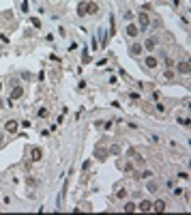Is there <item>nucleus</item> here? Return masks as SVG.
I'll list each match as a JSON object with an SVG mask.
<instances>
[{
    "label": "nucleus",
    "mask_w": 191,
    "mask_h": 215,
    "mask_svg": "<svg viewBox=\"0 0 191 215\" xmlns=\"http://www.w3.org/2000/svg\"><path fill=\"white\" fill-rule=\"evenodd\" d=\"M148 191H152V194H155V191H159V187H157L155 183H150V185H148Z\"/></svg>",
    "instance_id": "a211bd4d"
},
{
    "label": "nucleus",
    "mask_w": 191,
    "mask_h": 215,
    "mask_svg": "<svg viewBox=\"0 0 191 215\" xmlns=\"http://www.w3.org/2000/svg\"><path fill=\"white\" fill-rule=\"evenodd\" d=\"M105 157H107V151H103V148H99V151H97V159H101V161H103Z\"/></svg>",
    "instance_id": "2eb2a0df"
},
{
    "label": "nucleus",
    "mask_w": 191,
    "mask_h": 215,
    "mask_svg": "<svg viewBox=\"0 0 191 215\" xmlns=\"http://www.w3.org/2000/svg\"><path fill=\"white\" fill-rule=\"evenodd\" d=\"M152 211H165V200H157L155 205H152Z\"/></svg>",
    "instance_id": "0eeeda50"
},
{
    "label": "nucleus",
    "mask_w": 191,
    "mask_h": 215,
    "mask_svg": "<svg viewBox=\"0 0 191 215\" xmlns=\"http://www.w3.org/2000/svg\"><path fill=\"white\" fill-rule=\"evenodd\" d=\"M155 47V41H146V49H152Z\"/></svg>",
    "instance_id": "4be33fe9"
},
{
    "label": "nucleus",
    "mask_w": 191,
    "mask_h": 215,
    "mask_svg": "<svg viewBox=\"0 0 191 215\" xmlns=\"http://www.w3.org/2000/svg\"><path fill=\"white\" fill-rule=\"evenodd\" d=\"M163 78H165V80H172L174 73H172V71H165V73H163Z\"/></svg>",
    "instance_id": "6ab92c4d"
},
{
    "label": "nucleus",
    "mask_w": 191,
    "mask_h": 215,
    "mask_svg": "<svg viewBox=\"0 0 191 215\" xmlns=\"http://www.w3.org/2000/svg\"><path fill=\"white\" fill-rule=\"evenodd\" d=\"M138 209H140V211H152V202L150 200H142L138 205Z\"/></svg>",
    "instance_id": "20e7f679"
},
{
    "label": "nucleus",
    "mask_w": 191,
    "mask_h": 215,
    "mask_svg": "<svg viewBox=\"0 0 191 215\" xmlns=\"http://www.w3.org/2000/svg\"><path fill=\"white\" fill-rule=\"evenodd\" d=\"M110 153H114V155H118V153H120V148H118V146H112V148H110Z\"/></svg>",
    "instance_id": "aec40b11"
},
{
    "label": "nucleus",
    "mask_w": 191,
    "mask_h": 215,
    "mask_svg": "<svg viewBox=\"0 0 191 215\" xmlns=\"http://www.w3.org/2000/svg\"><path fill=\"white\" fill-rule=\"evenodd\" d=\"M146 67L155 69V67H157V58H152V56H146Z\"/></svg>",
    "instance_id": "9b49d317"
},
{
    "label": "nucleus",
    "mask_w": 191,
    "mask_h": 215,
    "mask_svg": "<svg viewBox=\"0 0 191 215\" xmlns=\"http://www.w3.org/2000/svg\"><path fill=\"white\" fill-rule=\"evenodd\" d=\"M176 69L181 71L183 75H187V73H189V60H183V63H178V65H176Z\"/></svg>",
    "instance_id": "f03ea898"
},
{
    "label": "nucleus",
    "mask_w": 191,
    "mask_h": 215,
    "mask_svg": "<svg viewBox=\"0 0 191 215\" xmlns=\"http://www.w3.org/2000/svg\"><path fill=\"white\" fill-rule=\"evenodd\" d=\"M127 35H129V37H138V26L129 24V26H127Z\"/></svg>",
    "instance_id": "1a4fd4ad"
},
{
    "label": "nucleus",
    "mask_w": 191,
    "mask_h": 215,
    "mask_svg": "<svg viewBox=\"0 0 191 215\" xmlns=\"http://www.w3.org/2000/svg\"><path fill=\"white\" fill-rule=\"evenodd\" d=\"M30 157H32V161H41V159H43V151H41V148H32Z\"/></svg>",
    "instance_id": "7ed1b4c3"
},
{
    "label": "nucleus",
    "mask_w": 191,
    "mask_h": 215,
    "mask_svg": "<svg viewBox=\"0 0 191 215\" xmlns=\"http://www.w3.org/2000/svg\"><path fill=\"white\" fill-rule=\"evenodd\" d=\"M78 15H86V2H80L78 4Z\"/></svg>",
    "instance_id": "ddd939ff"
},
{
    "label": "nucleus",
    "mask_w": 191,
    "mask_h": 215,
    "mask_svg": "<svg viewBox=\"0 0 191 215\" xmlns=\"http://www.w3.org/2000/svg\"><path fill=\"white\" fill-rule=\"evenodd\" d=\"M0 106H2V101H0Z\"/></svg>",
    "instance_id": "393cba45"
},
{
    "label": "nucleus",
    "mask_w": 191,
    "mask_h": 215,
    "mask_svg": "<svg viewBox=\"0 0 191 215\" xmlns=\"http://www.w3.org/2000/svg\"><path fill=\"white\" fill-rule=\"evenodd\" d=\"M116 198H127V191H125V189H118V191H116Z\"/></svg>",
    "instance_id": "f3484780"
},
{
    "label": "nucleus",
    "mask_w": 191,
    "mask_h": 215,
    "mask_svg": "<svg viewBox=\"0 0 191 215\" xmlns=\"http://www.w3.org/2000/svg\"><path fill=\"white\" fill-rule=\"evenodd\" d=\"M97 11H99V7H97L95 2H86V13H90V15H95Z\"/></svg>",
    "instance_id": "6e6552de"
},
{
    "label": "nucleus",
    "mask_w": 191,
    "mask_h": 215,
    "mask_svg": "<svg viewBox=\"0 0 191 215\" xmlns=\"http://www.w3.org/2000/svg\"><path fill=\"white\" fill-rule=\"evenodd\" d=\"M21 95H24V88L21 86H15L13 90H11V99H19Z\"/></svg>",
    "instance_id": "39448f33"
},
{
    "label": "nucleus",
    "mask_w": 191,
    "mask_h": 215,
    "mask_svg": "<svg viewBox=\"0 0 191 215\" xmlns=\"http://www.w3.org/2000/svg\"><path fill=\"white\" fill-rule=\"evenodd\" d=\"M148 24H150V19H148V15H146V11H144V13H140V28L146 30V28H148Z\"/></svg>",
    "instance_id": "f257e3e1"
},
{
    "label": "nucleus",
    "mask_w": 191,
    "mask_h": 215,
    "mask_svg": "<svg viewBox=\"0 0 191 215\" xmlns=\"http://www.w3.org/2000/svg\"><path fill=\"white\" fill-rule=\"evenodd\" d=\"M0 144H2V136H0Z\"/></svg>",
    "instance_id": "5701e85b"
},
{
    "label": "nucleus",
    "mask_w": 191,
    "mask_h": 215,
    "mask_svg": "<svg viewBox=\"0 0 191 215\" xmlns=\"http://www.w3.org/2000/svg\"><path fill=\"white\" fill-rule=\"evenodd\" d=\"M129 52L133 54V56H140V54H142V45H138V43H135V45H131Z\"/></svg>",
    "instance_id": "9d476101"
},
{
    "label": "nucleus",
    "mask_w": 191,
    "mask_h": 215,
    "mask_svg": "<svg viewBox=\"0 0 191 215\" xmlns=\"http://www.w3.org/2000/svg\"><path fill=\"white\" fill-rule=\"evenodd\" d=\"M37 114H39V118H47V116H50V110H47V108H39Z\"/></svg>",
    "instance_id": "f8f14e48"
},
{
    "label": "nucleus",
    "mask_w": 191,
    "mask_h": 215,
    "mask_svg": "<svg viewBox=\"0 0 191 215\" xmlns=\"http://www.w3.org/2000/svg\"><path fill=\"white\" fill-rule=\"evenodd\" d=\"M4 129H7L9 134H15V131H17V123H15V120H9V123L4 125Z\"/></svg>",
    "instance_id": "423d86ee"
},
{
    "label": "nucleus",
    "mask_w": 191,
    "mask_h": 215,
    "mask_svg": "<svg viewBox=\"0 0 191 215\" xmlns=\"http://www.w3.org/2000/svg\"><path fill=\"white\" fill-rule=\"evenodd\" d=\"M30 22H32V26H35V28H41V19H39V17H32Z\"/></svg>",
    "instance_id": "dca6fc26"
},
{
    "label": "nucleus",
    "mask_w": 191,
    "mask_h": 215,
    "mask_svg": "<svg viewBox=\"0 0 191 215\" xmlns=\"http://www.w3.org/2000/svg\"><path fill=\"white\" fill-rule=\"evenodd\" d=\"M135 209H138V207H135L133 202H127V205H125V211H127V213H133Z\"/></svg>",
    "instance_id": "4468645a"
},
{
    "label": "nucleus",
    "mask_w": 191,
    "mask_h": 215,
    "mask_svg": "<svg viewBox=\"0 0 191 215\" xmlns=\"http://www.w3.org/2000/svg\"><path fill=\"white\" fill-rule=\"evenodd\" d=\"M0 90H2V84H0Z\"/></svg>",
    "instance_id": "b1692460"
},
{
    "label": "nucleus",
    "mask_w": 191,
    "mask_h": 215,
    "mask_svg": "<svg viewBox=\"0 0 191 215\" xmlns=\"http://www.w3.org/2000/svg\"><path fill=\"white\" fill-rule=\"evenodd\" d=\"M152 172H150V170H144V172H142V179H148V176H150Z\"/></svg>",
    "instance_id": "412c9836"
}]
</instances>
